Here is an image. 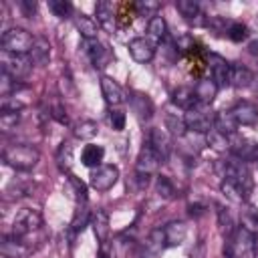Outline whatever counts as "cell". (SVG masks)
Wrapping results in <instances>:
<instances>
[{
    "instance_id": "obj_34",
    "label": "cell",
    "mask_w": 258,
    "mask_h": 258,
    "mask_svg": "<svg viewBox=\"0 0 258 258\" xmlns=\"http://www.w3.org/2000/svg\"><path fill=\"white\" fill-rule=\"evenodd\" d=\"M155 191H157V196H159V198H163V200H173V198L177 196L175 185H173V181H171L167 175H157Z\"/></svg>"
},
{
    "instance_id": "obj_40",
    "label": "cell",
    "mask_w": 258,
    "mask_h": 258,
    "mask_svg": "<svg viewBox=\"0 0 258 258\" xmlns=\"http://www.w3.org/2000/svg\"><path fill=\"white\" fill-rule=\"evenodd\" d=\"M242 228L250 230V232H258V210H254L252 206H248L242 212Z\"/></svg>"
},
{
    "instance_id": "obj_53",
    "label": "cell",
    "mask_w": 258,
    "mask_h": 258,
    "mask_svg": "<svg viewBox=\"0 0 258 258\" xmlns=\"http://www.w3.org/2000/svg\"><path fill=\"white\" fill-rule=\"evenodd\" d=\"M256 93H258V89H256Z\"/></svg>"
},
{
    "instance_id": "obj_11",
    "label": "cell",
    "mask_w": 258,
    "mask_h": 258,
    "mask_svg": "<svg viewBox=\"0 0 258 258\" xmlns=\"http://www.w3.org/2000/svg\"><path fill=\"white\" fill-rule=\"evenodd\" d=\"M83 48H85V54L89 56V60L93 62L95 69H103L107 67V62L113 58L111 50L107 44H103L99 38H93V40H83Z\"/></svg>"
},
{
    "instance_id": "obj_26",
    "label": "cell",
    "mask_w": 258,
    "mask_h": 258,
    "mask_svg": "<svg viewBox=\"0 0 258 258\" xmlns=\"http://www.w3.org/2000/svg\"><path fill=\"white\" fill-rule=\"evenodd\" d=\"M103 157H105V149H103L101 145L89 143V145H85V149H83V153H81V163H83L85 167L95 169V167L101 165Z\"/></svg>"
},
{
    "instance_id": "obj_9",
    "label": "cell",
    "mask_w": 258,
    "mask_h": 258,
    "mask_svg": "<svg viewBox=\"0 0 258 258\" xmlns=\"http://www.w3.org/2000/svg\"><path fill=\"white\" fill-rule=\"evenodd\" d=\"M163 163V157L145 141V145L139 149V155H137V161H135V173H141V175H153L159 171Z\"/></svg>"
},
{
    "instance_id": "obj_48",
    "label": "cell",
    "mask_w": 258,
    "mask_h": 258,
    "mask_svg": "<svg viewBox=\"0 0 258 258\" xmlns=\"http://www.w3.org/2000/svg\"><path fill=\"white\" fill-rule=\"evenodd\" d=\"M18 6H20V10H22V14H24V16H28V18H32V16L36 14V2L20 0V2H18Z\"/></svg>"
},
{
    "instance_id": "obj_28",
    "label": "cell",
    "mask_w": 258,
    "mask_h": 258,
    "mask_svg": "<svg viewBox=\"0 0 258 258\" xmlns=\"http://www.w3.org/2000/svg\"><path fill=\"white\" fill-rule=\"evenodd\" d=\"M165 248V236H163V228H155L149 232L145 244H143V252L145 254H151V256H157L161 250Z\"/></svg>"
},
{
    "instance_id": "obj_22",
    "label": "cell",
    "mask_w": 258,
    "mask_h": 258,
    "mask_svg": "<svg viewBox=\"0 0 258 258\" xmlns=\"http://www.w3.org/2000/svg\"><path fill=\"white\" fill-rule=\"evenodd\" d=\"M75 26H77V30L81 32L83 40H93V38H97V34H99V22H97L93 16H87V14H83V12L75 16Z\"/></svg>"
},
{
    "instance_id": "obj_24",
    "label": "cell",
    "mask_w": 258,
    "mask_h": 258,
    "mask_svg": "<svg viewBox=\"0 0 258 258\" xmlns=\"http://www.w3.org/2000/svg\"><path fill=\"white\" fill-rule=\"evenodd\" d=\"M171 101H173L175 107H179V109H183V111H189L191 107L198 105L194 87H177V89L171 93Z\"/></svg>"
},
{
    "instance_id": "obj_25",
    "label": "cell",
    "mask_w": 258,
    "mask_h": 258,
    "mask_svg": "<svg viewBox=\"0 0 258 258\" xmlns=\"http://www.w3.org/2000/svg\"><path fill=\"white\" fill-rule=\"evenodd\" d=\"M147 36H149V40L153 44L167 40V22H165L163 16L157 14L153 18H149V22H147Z\"/></svg>"
},
{
    "instance_id": "obj_13",
    "label": "cell",
    "mask_w": 258,
    "mask_h": 258,
    "mask_svg": "<svg viewBox=\"0 0 258 258\" xmlns=\"http://www.w3.org/2000/svg\"><path fill=\"white\" fill-rule=\"evenodd\" d=\"M208 62H210V73H212V81L222 89L230 85V67L232 62H228L224 56L210 52L208 54Z\"/></svg>"
},
{
    "instance_id": "obj_37",
    "label": "cell",
    "mask_w": 258,
    "mask_h": 258,
    "mask_svg": "<svg viewBox=\"0 0 258 258\" xmlns=\"http://www.w3.org/2000/svg\"><path fill=\"white\" fill-rule=\"evenodd\" d=\"M48 10H50L56 18L64 20V18H69V16L73 14V4L67 2V0H48Z\"/></svg>"
},
{
    "instance_id": "obj_4",
    "label": "cell",
    "mask_w": 258,
    "mask_h": 258,
    "mask_svg": "<svg viewBox=\"0 0 258 258\" xmlns=\"http://www.w3.org/2000/svg\"><path fill=\"white\" fill-rule=\"evenodd\" d=\"M214 117H216V113L210 111V105L198 103L196 107L185 111L183 123H185L187 131H191V133H208L214 129Z\"/></svg>"
},
{
    "instance_id": "obj_16",
    "label": "cell",
    "mask_w": 258,
    "mask_h": 258,
    "mask_svg": "<svg viewBox=\"0 0 258 258\" xmlns=\"http://www.w3.org/2000/svg\"><path fill=\"white\" fill-rule=\"evenodd\" d=\"M147 143L163 157V161L169 157L171 153V147H173V141H171V135L167 133V129H161V127H151L149 129V135H147Z\"/></svg>"
},
{
    "instance_id": "obj_36",
    "label": "cell",
    "mask_w": 258,
    "mask_h": 258,
    "mask_svg": "<svg viewBox=\"0 0 258 258\" xmlns=\"http://www.w3.org/2000/svg\"><path fill=\"white\" fill-rule=\"evenodd\" d=\"M206 143L218 151H224V149H230V137L220 133L218 129H212L206 133Z\"/></svg>"
},
{
    "instance_id": "obj_42",
    "label": "cell",
    "mask_w": 258,
    "mask_h": 258,
    "mask_svg": "<svg viewBox=\"0 0 258 258\" xmlns=\"http://www.w3.org/2000/svg\"><path fill=\"white\" fill-rule=\"evenodd\" d=\"M18 121H20V111H18V113L0 111V129H2V131H12V129H16Z\"/></svg>"
},
{
    "instance_id": "obj_44",
    "label": "cell",
    "mask_w": 258,
    "mask_h": 258,
    "mask_svg": "<svg viewBox=\"0 0 258 258\" xmlns=\"http://www.w3.org/2000/svg\"><path fill=\"white\" fill-rule=\"evenodd\" d=\"M125 119H127V115H125V111L123 109H111V113H109V123H111V127L115 129V131H123L125 129Z\"/></svg>"
},
{
    "instance_id": "obj_17",
    "label": "cell",
    "mask_w": 258,
    "mask_h": 258,
    "mask_svg": "<svg viewBox=\"0 0 258 258\" xmlns=\"http://www.w3.org/2000/svg\"><path fill=\"white\" fill-rule=\"evenodd\" d=\"M127 48H129V54L135 62H149L155 56V44L149 38H143V36L131 38Z\"/></svg>"
},
{
    "instance_id": "obj_47",
    "label": "cell",
    "mask_w": 258,
    "mask_h": 258,
    "mask_svg": "<svg viewBox=\"0 0 258 258\" xmlns=\"http://www.w3.org/2000/svg\"><path fill=\"white\" fill-rule=\"evenodd\" d=\"M97 258H115V248H113V242H101L99 244V252H97Z\"/></svg>"
},
{
    "instance_id": "obj_12",
    "label": "cell",
    "mask_w": 258,
    "mask_h": 258,
    "mask_svg": "<svg viewBox=\"0 0 258 258\" xmlns=\"http://www.w3.org/2000/svg\"><path fill=\"white\" fill-rule=\"evenodd\" d=\"M129 107L139 121H149L155 113L153 101L149 99L147 93H141V91H129Z\"/></svg>"
},
{
    "instance_id": "obj_8",
    "label": "cell",
    "mask_w": 258,
    "mask_h": 258,
    "mask_svg": "<svg viewBox=\"0 0 258 258\" xmlns=\"http://www.w3.org/2000/svg\"><path fill=\"white\" fill-rule=\"evenodd\" d=\"M232 157L244 161V163H252V161H258V141H252V139H246V137H240L238 133L230 135V149Z\"/></svg>"
},
{
    "instance_id": "obj_50",
    "label": "cell",
    "mask_w": 258,
    "mask_h": 258,
    "mask_svg": "<svg viewBox=\"0 0 258 258\" xmlns=\"http://www.w3.org/2000/svg\"><path fill=\"white\" fill-rule=\"evenodd\" d=\"M187 214H189L191 218H200V216L206 214V208H204L202 204H189V206H187Z\"/></svg>"
},
{
    "instance_id": "obj_49",
    "label": "cell",
    "mask_w": 258,
    "mask_h": 258,
    "mask_svg": "<svg viewBox=\"0 0 258 258\" xmlns=\"http://www.w3.org/2000/svg\"><path fill=\"white\" fill-rule=\"evenodd\" d=\"M189 258H206V242H204V240H200V242L191 248Z\"/></svg>"
},
{
    "instance_id": "obj_38",
    "label": "cell",
    "mask_w": 258,
    "mask_h": 258,
    "mask_svg": "<svg viewBox=\"0 0 258 258\" xmlns=\"http://www.w3.org/2000/svg\"><path fill=\"white\" fill-rule=\"evenodd\" d=\"M218 226H220V230H222V234H224V236H230V234L236 230L234 220H232V216H230L228 208L218 206Z\"/></svg>"
},
{
    "instance_id": "obj_41",
    "label": "cell",
    "mask_w": 258,
    "mask_h": 258,
    "mask_svg": "<svg viewBox=\"0 0 258 258\" xmlns=\"http://www.w3.org/2000/svg\"><path fill=\"white\" fill-rule=\"evenodd\" d=\"M135 12L139 14V16H157V10L161 8V4L159 2H153V0H141V2H137L135 6Z\"/></svg>"
},
{
    "instance_id": "obj_23",
    "label": "cell",
    "mask_w": 258,
    "mask_h": 258,
    "mask_svg": "<svg viewBox=\"0 0 258 258\" xmlns=\"http://www.w3.org/2000/svg\"><path fill=\"white\" fill-rule=\"evenodd\" d=\"M252 81H254V73H252L248 67L236 64V62L230 67V85H232V87H236V89H246V87L252 85Z\"/></svg>"
},
{
    "instance_id": "obj_6",
    "label": "cell",
    "mask_w": 258,
    "mask_h": 258,
    "mask_svg": "<svg viewBox=\"0 0 258 258\" xmlns=\"http://www.w3.org/2000/svg\"><path fill=\"white\" fill-rule=\"evenodd\" d=\"M119 179V169L113 163H101L89 175V183L97 191H109Z\"/></svg>"
},
{
    "instance_id": "obj_10",
    "label": "cell",
    "mask_w": 258,
    "mask_h": 258,
    "mask_svg": "<svg viewBox=\"0 0 258 258\" xmlns=\"http://www.w3.org/2000/svg\"><path fill=\"white\" fill-rule=\"evenodd\" d=\"M30 69H32V62L24 54L2 52V73H6L8 77H12L14 81L26 79L28 73H30Z\"/></svg>"
},
{
    "instance_id": "obj_51",
    "label": "cell",
    "mask_w": 258,
    "mask_h": 258,
    "mask_svg": "<svg viewBox=\"0 0 258 258\" xmlns=\"http://www.w3.org/2000/svg\"><path fill=\"white\" fill-rule=\"evenodd\" d=\"M248 52H250L252 56H258V40H252V42L248 44Z\"/></svg>"
},
{
    "instance_id": "obj_7",
    "label": "cell",
    "mask_w": 258,
    "mask_h": 258,
    "mask_svg": "<svg viewBox=\"0 0 258 258\" xmlns=\"http://www.w3.org/2000/svg\"><path fill=\"white\" fill-rule=\"evenodd\" d=\"M40 226H42V216H40V212L26 208V210H22V212L16 216V220H14V224H12V234H14L16 238L24 240L28 234H32L34 230H38Z\"/></svg>"
},
{
    "instance_id": "obj_52",
    "label": "cell",
    "mask_w": 258,
    "mask_h": 258,
    "mask_svg": "<svg viewBox=\"0 0 258 258\" xmlns=\"http://www.w3.org/2000/svg\"><path fill=\"white\" fill-rule=\"evenodd\" d=\"M137 258H155V256H151V254H145V252H143V254H139Z\"/></svg>"
},
{
    "instance_id": "obj_14",
    "label": "cell",
    "mask_w": 258,
    "mask_h": 258,
    "mask_svg": "<svg viewBox=\"0 0 258 258\" xmlns=\"http://www.w3.org/2000/svg\"><path fill=\"white\" fill-rule=\"evenodd\" d=\"M101 93H103L105 103L111 109H117V107H121L125 103V91H123V87L117 81H113L111 77H107V75L101 77Z\"/></svg>"
},
{
    "instance_id": "obj_29",
    "label": "cell",
    "mask_w": 258,
    "mask_h": 258,
    "mask_svg": "<svg viewBox=\"0 0 258 258\" xmlns=\"http://www.w3.org/2000/svg\"><path fill=\"white\" fill-rule=\"evenodd\" d=\"M24 252H26L24 242H22L20 238H16L14 234L2 238V256H8V258H20Z\"/></svg>"
},
{
    "instance_id": "obj_33",
    "label": "cell",
    "mask_w": 258,
    "mask_h": 258,
    "mask_svg": "<svg viewBox=\"0 0 258 258\" xmlns=\"http://www.w3.org/2000/svg\"><path fill=\"white\" fill-rule=\"evenodd\" d=\"M97 133H99V125H97L93 119H83V121L77 123V127H75V137L85 139V141L97 137Z\"/></svg>"
},
{
    "instance_id": "obj_1",
    "label": "cell",
    "mask_w": 258,
    "mask_h": 258,
    "mask_svg": "<svg viewBox=\"0 0 258 258\" xmlns=\"http://www.w3.org/2000/svg\"><path fill=\"white\" fill-rule=\"evenodd\" d=\"M226 258H256V234L238 226L224 244Z\"/></svg>"
},
{
    "instance_id": "obj_31",
    "label": "cell",
    "mask_w": 258,
    "mask_h": 258,
    "mask_svg": "<svg viewBox=\"0 0 258 258\" xmlns=\"http://www.w3.org/2000/svg\"><path fill=\"white\" fill-rule=\"evenodd\" d=\"M95 16L99 26L113 30V4L111 2H97L95 4Z\"/></svg>"
},
{
    "instance_id": "obj_3",
    "label": "cell",
    "mask_w": 258,
    "mask_h": 258,
    "mask_svg": "<svg viewBox=\"0 0 258 258\" xmlns=\"http://www.w3.org/2000/svg\"><path fill=\"white\" fill-rule=\"evenodd\" d=\"M34 36L24 30V28H8L2 32V38H0V44H2V52H10V54H28L32 50V44H34Z\"/></svg>"
},
{
    "instance_id": "obj_20",
    "label": "cell",
    "mask_w": 258,
    "mask_h": 258,
    "mask_svg": "<svg viewBox=\"0 0 258 258\" xmlns=\"http://www.w3.org/2000/svg\"><path fill=\"white\" fill-rule=\"evenodd\" d=\"M91 228H93L95 238L99 240V244L101 242H107L109 240V230H111V226H109V214L105 210H95L91 214Z\"/></svg>"
},
{
    "instance_id": "obj_2",
    "label": "cell",
    "mask_w": 258,
    "mask_h": 258,
    "mask_svg": "<svg viewBox=\"0 0 258 258\" xmlns=\"http://www.w3.org/2000/svg\"><path fill=\"white\" fill-rule=\"evenodd\" d=\"M2 159L6 165H10L12 169L16 171H30L38 159H40V153L34 145H28V143H16V145H8L4 147L2 151Z\"/></svg>"
},
{
    "instance_id": "obj_32",
    "label": "cell",
    "mask_w": 258,
    "mask_h": 258,
    "mask_svg": "<svg viewBox=\"0 0 258 258\" xmlns=\"http://www.w3.org/2000/svg\"><path fill=\"white\" fill-rule=\"evenodd\" d=\"M56 165H58L60 171L69 173V169L73 165V145L69 141H62L58 145V149H56Z\"/></svg>"
},
{
    "instance_id": "obj_39",
    "label": "cell",
    "mask_w": 258,
    "mask_h": 258,
    "mask_svg": "<svg viewBox=\"0 0 258 258\" xmlns=\"http://www.w3.org/2000/svg\"><path fill=\"white\" fill-rule=\"evenodd\" d=\"M226 34L232 42H242L248 38V26L244 22H232V24H228Z\"/></svg>"
},
{
    "instance_id": "obj_30",
    "label": "cell",
    "mask_w": 258,
    "mask_h": 258,
    "mask_svg": "<svg viewBox=\"0 0 258 258\" xmlns=\"http://www.w3.org/2000/svg\"><path fill=\"white\" fill-rule=\"evenodd\" d=\"M220 189H222V194H224L230 202H234V204H244V202L248 200V194H246L240 185H236L234 181H230V179H222Z\"/></svg>"
},
{
    "instance_id": "obj_46",
    "label": "cell",
    "mask_w": 258,
    "mask_h": 258,
    "mask_svg": "<svg viewBox=\"0 0 258 258\" xmlns=\"http://www.w3.org/2000/svg\"><path fill=\"white\" fill-rule=\"evenodd\" d=\"M22 109H24V103H22V101H18L16 97H14V99H10V95H8V97H4V99H2L0 111H12V113H18V111H22Z\"/></svg>"
},
{
    "instance_id": "obj_21",
    "label": "cell",
    "mask_w": 258,
    "mask_h": 258,
    "mask_svg": "<svg viewBox=\"0 0 258 258\" xmlns=\"http://www.w3.org/2000/svg\"><path fill=\"white\" fill-rule=\"evenodd\" d=\"M218 85L212 81V77L210 79H200L198 83H196V87H194V93H196V99H198V103H202V105H212V101L216 99V95H218Z\"/></svg>"
},
{
    "instance_id": "obj_45",
    "label": "cell",
    "mask_w": 258,
    "mask_h": 258,
    "mask_svg": "<svg viewBox=\"0 0 258 258\" xmlns=\"http://www.w3.org/2000/svg\"><path fill=\"white\" fill-rule=\"evenodd\" d=\"M48 117H52L54 121H58L60 125H69V115H67V111H64V107L56 101V103H52V107L48 109Z\"/></svg>"
},
{
    "instance_id": "obj_43",
    "label": "cell",
    "mask_w": 258,
    "mask_h": 258,
    "mask_svg": "<svg viewBox=\"0 0 258 258\" xmlns=\"http://www.w3.org/2000/svg\"><path fill=\"white\" fill-rule=\"evenodd\" d=\"M69 183H71L73 189H75L77 202H79V204H87V185H85L79 177H75L73 173H69Z\"/></svg>"
},
{
    "instance_id": "obj_5",
    "label": "cell",
    "mask_w": 258,
    "mask_h": 258,
    "mask_svg": "<svg viewBox=\"0 0 258 258\" xmlns=\"http://www.w3.org/2000/svg\"><path fill=\"white\" fill-rule=\"evenodd\" d=\"M224 179L234 181L236 185H240L246 194H250L252 189V173L248 169V165L236 157L224 161Z\"/></svg>"
},
{
    "instance_id": "obj_15",
    "label": "cell",
    "mask_w": 258,
    "mask_h": 258,
    "mask_svg": "<svg viewBox=\"0 0 258 258\" xmlns=\"http://www.w3.org/2000/svg\"><path fill=\"white\" fill-rule=\"evenodd\" d=\"M232 117L236 119L238 127H254L258 123V107L250 101H238L232 109H230Z\"/></svg>"
},
{
    "instance_id": "obj_35",
    "label": "cell",
    "mask_w": 258,
    "mask_h": 258,
    "mask_svg": "<svg viewBox=\"0 0 258 258\" xmlns=\"http://www.w3.org/2000/svg\"><path fill=\"white\" fill-rule=\"evenodd\" d=\"M165 129H167V133L171 137H177V139H181L187 133V127L183 123V117L179 119L175 115H165Z\"/></svg>"
},
{
    "instance_id": "obj_18",
    "label": "cell",
    "mask_w": 258,
    "mask_h": 258,
    "mask_svg": "<svg viewBox=\"0 0 258 258\" xmlns=\"http://www.w3.org/2000/svg\"><path fill=\"white\" fill-rule=\"evenodd\" d=\"M163 236H165V248H175V246L183 244V240L187 236V228L183 222L173 220L163 226Z\"/></svg>"
},
{
    "instance_id": "obj_27",
    "label": "cell",
    "mask_w": 258,
    "mask_h": 258,
    "mask_svg": "<svg viewBox=\"0 0 258 258\" xmlns=\"http://www.w3.org/2000/svg\"><path fill=\"white\" fill-rule=\"evenodd\" d=\"M214 129H218L220 133H224V135H228V137L236 133L238 123H236V119L232 117L230 109H228V111H220V113H216V117H214Z\"/></svg>"
},
{
    "instance_id": "obj_19",
    "label": "cell",
    "mask_w": 258,
    "mask_h": 258,
    "mask_svg": "<svg viewBox=\"0 0 258 258\" xmlns=\"http://www.w3.org/2000/svg\"><path fill=\"white\" fill-rule=\"evenodd\" d=\"M28 58L34 67H46L50 60V42L44 36H38L32 44V50L28 52Z\"/></svg>"
}]
</instances>
